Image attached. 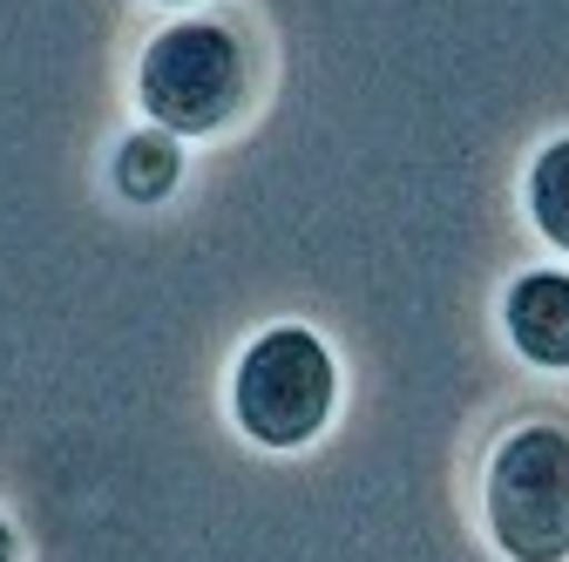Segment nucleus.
<instances>
[{
	"mask_svg": "<svg viewBox=\"0 0 569 562\" xmlns=\"http://www.w3.org/2000/svg\"><path fill=\"white\" fill-rule=\"evenodd\" d=\"M522 203H529V224L542 231V244L569 251V136H556V143L536 150Z\"/></svg>",
	"mask_w": 569,
	"mask_h": 562,
	"instance_id": "obj_6",
	"label": "nucleus"
},
{
	"mask_svg": "<svg viewBox=\"0 0 569 562\" xmlns=\"http://www.w3.org/2000/svg\"><path fill=\"white\" fill-rule=\"evenodd\" d=\"M502 332L529 367L569 373V271H522L502 292Z\"/></svg>",
	"mask_w": 569,
	"mask_h": 562,
	"instance_id": "obj_4",
	"label": "nucleus"
},
{
	"mask_svg": "<svg viewBox=\"0 0 569 562\" xmlns=\"http://www.w3.org/2000/svg\"><path fill=\"white\" fill-rule=\"evenodd\" d=\"M258 96V48L238 21H170L136 61V102L163 136H224Z\"/></svg>",
	"mask_w": 569,
	"mask_h": 562,
	"instance_id": "obj_1",
	"label": "nucleus"
},
{
	"mask_svg": "<svg viewBox=\"0 0 569 562\" xmlns=\"http://www.w3.org/2000/svg\"><path fill=\"white\" fill-rule=\"evenodd\" d=\"M488 542L509 562H569V420L536 413L495 441L481 481Z\"/></svg>",
	"mask_w": 569,
	"mask_h": 562,
	"instance_id": "obj_2",
	"label": "nucleus"
},
{
	"mask_svg": "<svg viewBox=\"0 0 569 562\" xmlns=\"http://www.w3.org/2000/svg\"><path fill=\"white\" fill-rule=\"evenodd\" d=\"M163 8H183V0H163Z\"/></svg>",
	"mask_w": 569,
	"mask_h": 562,
	"instance_id": "obj_8",
	"label": "nucleus"
},
{
	"mask_svg": "<svg viewBox=\"0 0 569 562\" xmlns=\"http://www.w3.org/2000/svg\"><path fill=\"white\" fill-rule=\"evenodd\" d=\"M109 177H116V190H122L129 203H163V197L177 190V177H183L177 136H163V129H136V136H122V150H116Z\"/></svg>",
	"mask_w": 569,
	"mask_h": 562,
	"instance_id": "obj_5",
	"label": "nucleus"
},
{
	"mask_svg": "<svg viewBox=\"0 0 569 562\" xmlns=\"http://www.w3.org/2000/svg\"><path fill=\"white\" fill-rule=\"evenodd\" d=\"M332 407H339V367L312 325H264L231 367V420L271 454L319 441Z\"/></svg>",
	"mask_w": 569,
	"mask_h": 562,
	"instance_id": "obj_3",
	"label": "nucleus"
},
{
	"mask_svg": "<svg viewBox=\"0 0 569 562\" xmlns=\"http://www.w3.org/2000/svg\"><path fill=\"white\" fill-rule=\"evenodd\" d=\"M0 562H21V542H14V529H8V515H0Z\"/></svg>",
	"mask_w": 569,
	"mask_h": 562,
	"instance_id": "obj_7",
	"label": "nucleus"
}]
</instances>
